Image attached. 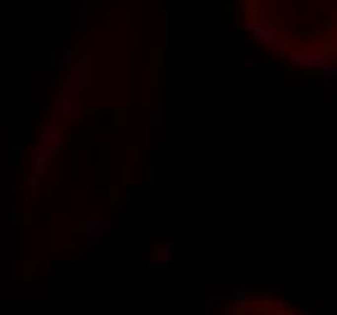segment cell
Instances as JSON below:
<instances>
[{"instance_id": "52a82bcc", "label": "cell", "mask_w": 337, "mask_h": 315, "mask_svg": "<svg viewBox=\"0 0 337 315\" xmlns=\"http://www.w3.org/2000/svg\"><path fill=\"white\" fill-rule=\"evenodd\" d=\"M243 66H245V68H260V66H262V58L257 56V54H248L245 61H243Z\"/></svg>"}, {"instance_id": "8992f818", "label": "cell", "mask_w": 337, "mask_h": 315, "mask_svg": "<svg viewBox=\"0 0 337 315\" xmlns=\"http://www.w3.org/2000/svg\"><path fill=\"white\" fill-rule=\"evenodd\" d=\"M323 97H325V105H333V102H337V83L330 87H325L323 90Z\"/></svg>"}, {"instance_id": "ba28073f", "label": "cell", "mask_w": 337, "mask_h": 315, "mask_svg": "<svg viewBox=\"0 0 337 315\" xmlns=\"http://www.w3.org/2000/svg\"><path fill=\"white\" fill-rule=\"evenodd\" d=\"M250 17H253V25H262V22H264V20H262V10H260L257 5L250 10Z\"/></svg>"}, {"instance_id": "9c48e42d", "label": "cell", "mask_w": 337, "mask_h": 315, "mask_svg": "<svg viewBox=\"0 0 337 315\" xmlns=\"http://www.w3.org/2000/svg\"><path fill=\"white\" fill-rule=\"evenodd\" d=\"M308 36H313V39H320V36H323V32H320V29H310Z\"/></svg>"}, {"instance_id": "5b68a950", "label": "cell", "mask_w": 337, "mask_h": 315, "mask_svg": "<svg viewBox=\"0 0 337 315\" xmlns=\"http://www.w3.org/2000/svg\"><path fill=\"white\" fill-rule=\"evenodd\" d=\"M320 75H325V78H337V61H328V63L320 68Z\"/></svg>"}, {"instance_id": "6da1fadb", "label": "cell", "mask_w": 337, "mask_h": 315, "mask_svg": "<svg viewBox=\"0 0 337 315\" xmlns=\"http://www.w3.org/2000/svg\"><path fill=\"white\" fill-rule=\"evenodd\" d=\"M289 61L299 70H320L330 61V54L328 51H294Z\"/></svg>"}, {"instance_id": "8fae6325", "label": "cell", "mask_w": 337, "mask_h": 315, "mask_svg": "<svg viewBox=\"0 0 337 315\" xmlns=\"http://www.w3.org/2000/svg\"><path fill=\"white\" fill-rule=\"evenodd\" d=\"M289 315H299V313H289Z\"/></svg>"}, {"instance_id": "30bf717a", "label": "cell", "mask_w": 337, "mask_h": 315, "mask_svg": "<svg viewBox=\"0 0 337 315\" xmlns=\"http://www.w3.org/2000/svg\"><path fill=\"white\" fill-rule=\"evenodd\" d=\"M328 54H330V61H337V46H333Z\"/></svg>"}, {"instance_id": "277c9868", "label": "cell", "mask_w": 337, "mask_h": 315, "mask_svg": "<svg viewBox=\"0 0 337 315\" xmlns=\"http://www.w3.org/2000/svg\"><path fill=\"white\" fill-rule=\"evenodd\" d=\"M230 298L233 301H248V288H245V284H238V286H233V291H230Z\"/></svg>"}, {"instance_id": "7a4b0ae2", "label": "cell", "mask_w": 337, "mask_h": 315, "mask_svg": "<svg viewBox=\"0 0 337 315\" xmlns=\"http://www.w3.org/2000/svg\"><path fill=\"white\" fill-rule=\"evenodd\" d=\"M250 36H253V41H257V44L269 46L272 51H281V49H284V39L277 36L274 27H272L267 20H264L262 25H255V27L250 29Z\"/></svg>"}, {"instance_id": "3957f363", "label": "cell", "mask_w": 337, "mask_h": 315, "mask_svg": "<svg viewBox=\"0 0 337 315\" xmlns=\"http://www.w3.org/2000/svg\"><path fill=\"white\" fill-rule=\"evenodd\" d=\"M299 315H313L315 313V306H313V301L310 298H299V311H296Z\"/></svg>"}]
</instances>
